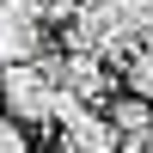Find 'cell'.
<instances>
[{"label":"cell","instance_id":"52a82bcc","mask_svg":"<svg viewBox=\"0 0 153 153\" xmlns=\"http://www.w3.org/2000/svg\"><path fill=\"white\" fill-rule=\"evenodd\" d=\"M25 147H31V129L19 117H0V153H25Z\"/></svg>","mask_w":153,"mask_h":153},{"label":"cell","instance_id":"ba28073f","mask_svg":"<svg viewBox=\"0 0 153 153\" xmlns=\"http://www.w3.org/2000/svg\"><path fill=\"white\" fill-rule=\"evenodd\" d=\"M37 6H43V19H68V12H74V0H37Z\"/></svg>","mask_w":153,"mask_h":153},{"label":"cell","instance_id":"277c9868","mask_svg":"<svg viewBox=\"0 0 153 153\" xmlns=\"http://www.w3.org/2000/svg\"><path fill=\"white\" fill-rule=\"evenodd\" d=\"M61 147L68 153H117V129H110L104 110H74V117H61Z\"/></svg>","mask_w":153,"mask_h":153},{"label":"cell","instance_id":"6da1fadb","mask_svg":"<svg viewBox=\"0 0 153 153\" xmlns=\"http://www.w3.org/2000/svg\"><path fill=\"white\" fill-rule=\"evenodd\" d=\"M68 37H74V49L117 55V61L141 43V31L129 25V0H74V12H68Z\"/></svg>","mask_w":153,"mask_h":153},{"label":"cell","instance_id":"7a4b0ae2","mask_svg":"<svg viewBox=\"0 0 153 153\" xmlns=\"http://www.w3.org/2000/svg\"><path fill=\"white\" fill-rule=\"evenodd\" d=\"M0 104L25 129H49L55 123V80L43 74V61H6L0 68Z\"/></svg>","mask_w":153,"mask_h":153},{"label":"cell","instance_id":"8992f818","mask_svg":"<svg viewBox=\"0 0 153 153\" xmlns=\"http://www.w3.org/2000/svg\"><path fill=\"white\" fill-rule=\"evenodd\" d=\"M117 68H123V80H129V92H141V98H153V49H141V43H135L129 55L117 61Z\"/></svg>","mask_w":153,"mask_h":153},{"label":"cell","instance_id":"3957f363","mask_svg":"<svg viewBox=\"0 0 153 153\" xmlns=\"http://www.w3.org/2000/svg\"><path fill=\"white\" fill-rule=\"evenodd\" d=\"M49 19L37 0H0V61H37Z\"/></svg>","mask_w":153,"mask_h":153},{"label":"cell","instance_id":"5b68a950","mask_svg":"<svg viewBox=\"0 0 153 153\" xmlns=\"http://www.w3.org/2000/svg\"><path fill=\"white\" fill-rule=\"evenodd\" d=\"M110 129H117V147H153V98L129 92L110 104Z\"/></svg>","mask_w":153,"mask_h":153}]
</instances>
